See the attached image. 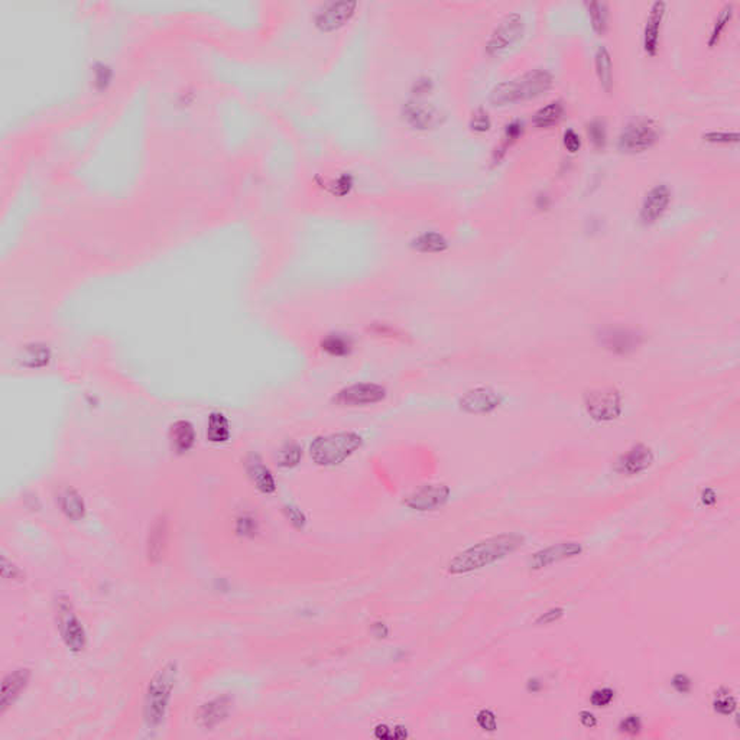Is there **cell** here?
I'll use <instances>...</instances> for the list:
<instances>
[{
    "label": "cell",
    "mask_w": 740,
    "mask_h": 740,
    "mask_svg": "<svg viewBox=\"0 0 740 740\" xmlns=\"http://www.w3.org/2000/svg\"><path fill=\"white\" fill-rule=\"evenodd\" d=\"M524 542L525 538L520 533H501L490 536V538L480 541L456 555L449 563V572L453 576L469 574V572L506 558L508 555L521 548Z\"/></svg>",
    "instance_id": "obj_1"
},
{
    "label": "cell",
    "mask_w": 740,
    "mask_h": 740,
    "mask_svg": "<svg viewBox=\"0 0 740 740\" xmlns=\"http://www.w3.org/2000/svg\"><path fill=\"white\" fill-rule=\"evenodd\" d=\"M177 677V663L170 662L156 671L150 684H147L143 701V721L147 727H158L163 723Z\"/></svg>",
    "instance_id": "obj_2"
},
{
    "label": "cell",
    "mask_w": 740,
    "mask_h": 740,
    "mask_svg": "<svg viewBox=\"0 0 740 740\" xmlns=\"http://www.w3.org/2000/svg\"><path fill=\"white\" fill-rule=\"evenodd\" d=\"M363 446L357 433L344 431L317 437L311 442L309 456L319 466H339Z\"/></svg>",
    "instance_id": "obj_3"
},
{
    "label": "cell",
    "mask_w": 740,
    "mask_h": 740,
    "mask_svg": "<svg viewBox=\"0 0 740 740\" xmlns=\"http://www.w3.org/2000/svg\"><path fill=\"white\" fill-rule=\"evenodd\" d=\"M554 77L547 70H533L512 81L499 84L493 92L492 100L497 104H508L538 97L547 92L552 86Z\"/></svg>",
    "instance_id": "obj_4"
},
{
    "label": "cell",
    "mask_w": 740,
    "mask_h": 740,
    "mask_svg": "<svg viewBox=\"0 0 740 740\" xmlns=\"http://www.w3.org/2000/svg\"><path fill=\"white\" fill-rule=\"evenodd\" d=\"M661 136V126L655 119L636 118L627 122L619 135L618 146L622 152L639 154L652 147Z\"/></svg>",
    "instance_id": "obj_5"
},
{
    "label": "cell",
    "mask_w": 740,
    "mask_h": 740,
    "mask_svg": "<svg viewBox=\"0 0 740 740\" xmlns=\"http://www.w3.org/2000/svg\"><path fill=\"white\" fill-rule=\"evenodd\" d=\"M586 411L587 414L599 421L607 422L613 421L620 415V395L613 387H603V389L591 391L586 396Z\"/></svg>",
    "instance_id": "obj_6"
},
{
    "label": "cell",
    "mask_w": 740,
    "mask_h": 740,
    "mask_svg": "<svg viewBox=\"0 0 740 740\" xmlns=\"http://www.w3.org/2000/svg\"><path fill=\"white\" fill-rule=\"evenodd\" d=\"M386 398V389L378 383H355L343 387L335 396L340 406H366L379 403Z\"/></svg>",
    "instance_id": "obj_7"
},
{
    "label": "cell",
    "mask_w": 740,
    "mask_h": 740,
    "mask_svg": "<svg viewBox=\"0 0 740 740\" xmlns=\"http://www.w3.org/2000/svg\"><path fill=\"white\" fill-rule=\"evenodd\" d=\"M671 204V190L667 184H657L643 197L639 220L645 226L655 225Z\"/></svg>",
    "instance_id": "obj_8"
},
{
    "label": "cell",
    "mask_w": 740,
    "mask_h": 740,
    "mask_svg": "<svg viewBox=\"0 0 740 740\" xmlns=\"http://www.w3.org/2000/svg\"><path fill=\"white\" fill-rule=\"evenodd\" d=\"M58 622L65 645L74 652L83 651L87 641L84 627L74 615L71 603L65 597H60L58 600Z\"/></svg>",
    "instance_id": "obj_9"
},
{
    "label": "cell",
    "mask_w": 740,
    "mask_h": 740,
    "mask_svg": "<svg viewBox=\"0 0 740 740\" xmlns=\"http://www.w3.org/2000/svg\"><path fill=\"white\" fill-rule=\"evenodd\" d=\"M449 497L450 489L446 485H425L406 496L403 505L419 512L435 510L446 505Z\"/></svg>",
    "instance_id": "obj_10"
},
{
    "label": "cell",
    "mask_w": 740,
    "mask_h": 740,
    "mask_svg": "<svg viewBox=\"0 0 740 740\" xmlns=\"http://www.w3.org/2000/svg\"><path fill=\"white\" fill-rule=\"evenodd\" d=\"M600 344L616 355H627L635 351L642 343V335L629 328H607L600 332Z\"/></svg>",
    "instance_id": "obj_11"
},
{
    "label": "cell",
    "mask_w": 740,
    "mask_h": 740,
    "mask_svg": "<svg viewBox=\"0 0 740 740\" xmlns=\"http://www.w3.org/2000/svg\"><path fill=\"white\" fill-rule=\"evenodd\" d=\"M667 15V3L665 2H655L652 3L650 12H648L645 28H643V38L642 45L643 51L650 57H655L659 48V40H661V29Z\"/></svg>",
    "instance_id": "obj_12"
},
{
    "label": "cell",
    "mask_w": 740,
    "mask_h": 740,
    "mask_svg": "<svg viewBox=\"0 0 740 740\" xmlns=\"http://www.w3.org/2000/svg\"><path fill=\"white\" fill-rule=\"evenodd\" d=\"M502 399L490 387H476L460 399V408L469 414H489L494 411Z\"/></svg>",
    "instance_id": "obj_13"
},
{
    "label": "cell",
    "mask_w": 740,
    "mask_h": 740,
    "mask_svg": "<svg viewBox=\"0 0 740 740\" xmlns=\"http://www.w3.org/2000/svg\"><path fill=\"white\" fill-rule=\"evenodd\" d=\"M581 552L583 547L579 542H560L535 552L529 560V565L533 570H541L554 563L577 557Z\"/></svg>",
    "instance_id": "obj_14"
},
{
    "label": "cell",
    "mask_w": 740,
    "mask_h": 740,
    "mask_svg": "<svg viewBox=\"0 0 740 740\" xmlns=\"http://www.w3.org/2000/svg\"><path fill=\"white\" fill-rule=\"evenodd\" d=\"M233 700L229 695L217 697L206 705H202L195 716L197 723L204 729H213L230 716Z\"/></svg>",
    "instance_id": "obj_15"
},
{
    "label": "cell",
    "mask_w": 740,
    "mask_h": 740,
    "mask_svg": "<svg viewBox=\"0 0 740 740\" xmlns=\"http://www.w3.org/2000/svg\"><path fill=\"white\" fill-rule=\"evenodd\" d=\"M654 462V453L650 447L643 446V444H638L634 446L627 453L619 457L616 470L623 474H639L645 472L648 467H651Z\"/></svg>",
    "instance_id": "obj_16"
},
{
    "label": "cell",
    "mask_w": 740,
    "mask_h": 740,
    "mask_svg": "<svg viewBox=\"0 0 740 740\" xmlns=\"http://www.w3.org/2000/svg\"><path fill=\"white\" fill-rule=\"evenodd\" d=\"M31 671L26 668L16 670L8 674L2 682V695H0V714H5L13 702L19 698L22 691L28 687Z\"/></svg>",
    "instance_id": "obj_17"
},
{
    "label": "cell",
    "mask_w": 740,
    "mask_h": 740,
    "mask_svg": "<svg viewBox=\"0 0 740 740\" xmlns=\"http://www.w3.org/2000/svg\"><path fill=\"white\" fill-rule=\"evenodd\" d=\"M168 547V521L165 516H159L154 521L146 540V557L147 561L156 564L163 560L165 551Z\"/></svg>",
    "instance_id": "obj_18"
},
{
    "label": "cell",
    "mask_w": 740,
    "mask_h": 740,
    "mask_svg": "<svg viewBox=\"0 0 740 740\" xmlns=\"http://www.w3.org/2000/svg\"><path fill=\"white\" fill-rule=\"evenodd\" d=\"M522 19L517 15L508 16L502 22V25L496 29L493 33L492 40L489 42V48L492 51H501L508 47H510L520 36L522 35Z\"/></svg>",
    "instance_id": "obj_19"
},
{
    "label": "cell",
    "mask_w": 740,
    "mask_h": 740,
    "mask_svg": "<svg viewBox=\"0 0 740 740\" xmlns=\"http://www.w3.org/2000/svg\"><path fill=\"white\" fill-rule=\"evenodd\" d=\"M246 472L257 490H261L262 493H266V494H271L275 492L276 489L275 477L257 456H250L246 460Z\"/></svg>",
    "instance_id": "obj_20"
},
{
    "label": "cell",
    "mask_w": 740,
    "mask_h": 740,
    "mask_svg": "<svg viewBox=\"0 0 740 740\" xmlns=\"http://www.w3.org/2000/svg\"><path fill=\"white\" fill-rule=\"evenodd\" d=\"M172 450L178 454H184L193 449L195 442V431L191 422L188 421H177L170 433Z\"/></svg>",
    "instance_id": "obj_21"
},
{
    "label": "cell",
    "mask_w": 740,
    "mask_h": 740,
    "mask_svg": "<svg viewBox=\"0 0 740 740\" xmlns=\"http://www.w3.org/2000/svg\"><path fill=\"white\" fill-rule=\"evenodd\" d=\"M565 115V106L561 100H552L533 115V124L540 129H549L557 126Z\"/></svg>",
    "instance_id": "obj_22"
},
{
    "label": "cell",
    "mask_w": 740,
    "mask_h": 740,
    "mask_svg": "<svg viewBox=\"0 0 740 740\" xmlns=\"http://www.w3.org/2000/svg\"><path fill=\"white\" fill-rule=\"evenodd\" d=\"M595 64H596V74H597L600 86L606 91H610L613 86V63H612V55H610L609 49L604 45L597 48L596 55H595Z\"/></svg>",
    "instance_id": "obj_23"
},
{
    "label": "cell",
    "mask_w": 740,
    "mask_h": 740,
    "mask_svg": "<svg viewBox=\"0 0 740 740\" xmlns=\"http://www.w3.org/2000/svg\"><path fill=\"white\" fill-rule=\"evenodd\" d=\"M60 508L68 520L80 521L86 515V505L81 496L74 489H65L60 493Z\"/></svg>",
    "instance_id": "obj_24"
},
{
    "label": "cell",
    "mask_w": 740,
    "mask_h": 740,
    "mask_svg": "<svg viewBox=\"0 0 740 740\" xmlns=\"http://www.w3.org/2000/svg\"><path fill=\"white\" fill-rule=\"evenodd\" d=\"M733 16H734V3H726L723 8L720 9V12H718V15L716 17V21L713 24V28H711L710 36H709V41H707L710 48H714L720 42L721 36H723L725 31L727 29L729 24L732 22Z\"/></svg>",
    "instance_id": "obj_25"
},
{
    "label": "cell",
    "mask_w": 740,
    "mask_h": 740,
    "mask_svg": "<svg viewBox=\"0 0 740 740\" xmlns=\"http://www.w3.org/2000/svg\"><path fill=\"white\" fill-rule=\"evenodd\" d=\"M586 8L591 28L597 35L603 36L609 29V5L606 2H587Z\"/></svg>",
    "instance_id": "obj_26"
},
{
    "label": "cell",
    "mask_w": 740,
    "mask_h": 740,
    "mask_svg": "<svg viewBox=\"0 0 740 740\" xmlns=\"http://www.w3.org/2000/svg\"><path fill=\"white\" fill-rule=\"evenodd\" d=\"M207 438L211 442H226L230 438L229 421L221 412H213L209 417Z\"/></svg>",
    "instance_id": "obj_27"
},
{
    "label": "cell",
    "mask_w": 740,
    "mask_h": 740,
    "mask_svg": "<svg viewBox=\"0 0 740 740\" xmlns=\"http://www.w3.org/2000/svg\"><path fill=\"white\" fill-rule=\"evenodd\" d=\"M414 248L418 252H424V253L442 252L447 249V240L444 239V236L440 233H434V232L424 233L415 239Z\"/></svg>",
    "instance_id": "obj_28"
},
{
    "label": "cell",
    "mask_w": 740,
    "mask_h": 740,
    "mask_svg": "<svg viewBox=\"0 0 740 740\" xmlns=\"http://www.w3.org/2000/svg\"><path fill=\"white\" fill-rule=\"evenodd\" d=\"M321 348L328 356L343 357L350 355L353 344H351V340L347 337H343L340 335H331L321 341Z\"/></svg>",
    "instance_id": "obj_29"
},
{
    "label": "cell",
    "mask_w": 740,
    "mask_h": 740,
    "mask_svg": "<svg viewBox=\"0 0 740 740\" xmlns=\"http://www.w3.org/2000/svg\"><path fill=\"white\" fill-rule=\"evenodd\" d=\"M49 359H51V353L47 347L40 346V344H33L24 351L22 364L28 367H42L48 364Z\"/></svg>",
    "instance_id": "obj_30"
},
{
    "label": "cell",
    "mask_w": 740,
    "mask_h": 740,
    "mask_svg": "<svg viewBox=\"0 0 740 740\" xmlns=\"http://www.w3.org/2000/svg\"><path fill=\"white\" fill-rule=\"evenodd\" d=\"M303 457V450L295 442H287L281 449L280 454H278V465L285 469H291L298 466V462Z\"/></svg>",
    "instance_id": "obj_31"
},
{
    "label": "cell",
    "mask_w": 740,
    "mask_h": 740,
    "mask_svg": "<svg viewBox=\"0 0 740 740\" xmlns=\"http://www.w3.org/2000/svg\"><path fill=\"white\" fill-rule=\"evenodd\" d=\"M586 131H587V136L591 145H593L596 150H604L606 142H607V131H606L604 120L602 119L591 120L587 124Z\"/></svg>",
    "instance_id": "obj_32"
},
{
    "label": "cell",
    "mask_w": 740,
    "mask_h": 740,
    "mask_svg": "<svg viewBox=\"0 0 740 740\" xmlns=\"http://www.w3.org/2000/svg\"><path fill=\"white\" fill-rule=\"evenodd\" d=\"M713 709L718 714L730 716L737 709V701H736V698L733 695H730V693L727 690L721 689V690H718L716 693V698L713 701Z\"/></svg>",
    "instance_id": "obj_33"
},
{
    "label": "cell",
    "mask_w": 740,
    "mask_h": 740,
    "mask_svg": "<svg viewBox=\"0 0 740 740\" xmlns=\"http://www.w3.org/2000/svg\"><path fill=\"white\" fill-rule=\"evenodd\" d=\"M92 74H95L92 83L100 90H106L107 86L112 83V68L106 64H97L92 70Z\"/></svg>",
    "instance_id": "obj_34"
},
{
    "label": "cell",
    "mask_w": 740,
    "mask_h": 740,
    "mask_svg": "<svg viewBox=\"0 0 740 740\" xmlns=\"http://www.w3.org/2000/svg\"><path fill=\"white\" fill-rule=\"evenodd\" d=\"M476 721H477V726L485 732H494L497 729V718L492 710H488V709L480 710L476 716Z\"/></svg>",
    "instance_id": "obj_35"
},
{
    "label": "cell",
    "mask_w": 740,
    "mask_h": 740,
    "mask_svg": "<svg viewBox=\"0 0 740 740\" xmlns=\"http://www.w3.org/2000/svg\"><path fill=\"white\" fill-rule=\"evenodd\" d=\"M615 698V691L612 689H599V690H595L593 693H591L590 695V702L595 707H606L609 706L610 702L613 701Z\"/></svg>",
    "instance_id": "obj_36"
},
{
    "label": "cell",
    "mask_w": 740,
    "mask_h": 740,
    "mask_svg": "<svg viewBox=\"0 0 740 740\" xmlns=\"http://www.w3.org/2000/svg\"><path fill=\"white\" fill-rule=\"evenodd\" d=\"M563 145L570 154H577L581 150V136L574 131V129H567L563 135Z\"/></svg>",
    "instance_id": "obj_37"
},
{
    "label": "cell",
    "mask_w": 740,
    "mask_h": 740,
    "mask_svg": "<svg viewBox=\"0 0 740 740\" xmlns=\"http://www.w3.org/2000/svg\"><path fill=\"white\" fill-rule=\"evenodd\" d=\"M619 730L622 733H626V734H631V736H636L641 733L642 730V721H641V717L639 716H635V714H631L625 717L620 725H619Z\"/></svg>",
    "instance_id": "obj_38"
},
{
    "label": "cell",
    "mask_w": 740,
    "mask_h": 740,
    "mask_svg": "<svg viewBox=\"0 0 740 740\" xmlns=\"http://www.w3.org/2000/svg\"><path fill=\"white\" fill-rule=\"evenodd\" d=\"M702 139L710 143H737L739 142V134L737 132H709L702 135Z\"/></svg>",
    "instance_id": "obj_39"
},
{
    "label": "cell",
    "mask_w": 740,
    "mask_h": 740,
    "mask_svg": "<svg viewBox=\"0 0 740 740\" xmlns=\"http://www.w3.org/2000/svg\"><path fill=\"white\" fill-rule=\"evenodd\" d=\"M2 577L10 581H15V580L21 581L24 579V572L21 571L19 567H16L6 557H2Z\"/></svg>",
    "instance_id": "obj_40"
},
{
    "label": "cell",
    "mask_w": 740,
    "mask_h": 740,
    "mask_svg": "<svg viewBox=\"0 0 740 740\" xmlns=\"http://www.w3.org/2000/svg\"><path fill=\"white\" fill-rule=\"evenodd\" d=\"M284 512H285L287 520H288L295 528L303 529V528L305 526V524H307V517H305V515H304L298 508H295V506H291V505H289V506H285V508H284Z\"/></svg>",
    "instance_id": "obj_41"
},
{
    "label": "cell",
    "mask_w": 740,
    "mask_h": 740,
    "mask_svg": "<svg viewBox=\"0 0 740 740\" xmlns=\"http://www.w3.org/2000/svg\"><path fill=\"white\" fill-rule=\"evenodd\" d=\"M673 689L679 694H687L693 689V681L686 674H677L671 681Z\"/></svg>",
    "instance_id": "obj_42"
},
{
    "label": "cell",
    "mask_w": 740,
    "mask_h": 740,
    "mask_svg": "<svg viewBox=\"0 0 740 740\" xmlns=\"http://www.w3.org/2000/svg\"><path fill=\"white\" fill-rule=\"evenodd\" d=\"M563 616H564V609L563 607H554V609H549L548 612L542 613L538 619H536V625H549V623L560 620Z\"/></svg>",
    "instance_id": "obj_43"
},
{
    "label": "cell",
    "mask_w": 740,
    "mask_h": 740,
    "mask_svg": "<svg viewBox=\"0 0 740 740\" xmlns=\"http://www.w3.org/2000/svg\"><path fill=\"white\" fill-rule=\"evenodd\" d=\"M375 736L378 739H401V737H406V732L403 730V727H398L392 730L387 726H378Z\"/></svg>",
    "instance_id": "obj_44"
},
{
    "label": "cell",
    "mask_w": 740,
    "mask_h": 740,
    "mask_svg": "<svg viewBox=\"0 0 740 740\" xmlns=\"http://www.w3.org/2000/svg\"><path fill=\"white\" fill-rule=\"evenodd\" d=\"M237 532L242 535H253L256 532V522L249 516L240 517L237 522Z\"/></svg>",
    "instance_id": "obj_45"
},
{
    "label": "cell",
    "mask_w": 740,
    "mask_h": 740,
    "mask_svg": "<svg viewBox=\"0 0 740 740\" xmlns=\"http://www.w3.org/2000/svg\"><path fill=\"white\" fill-rule=\"evenodd\" d=\"M474 131H478V132H485L489 129L490 126V120L488 118V113H483V112H478L474 115L473 118V123H472Z\"/></svg>",
    "instance_id": "obj_46"
},
{
    "label": "cell",
    "mask_w": 740,
    "mask_h": 740,
    "mask_svg": "<svg viewBox=\"0 0 740 740\" xmlns=\"http://www.w3.org/2000/svg\"><path fill=\"white\" fill-rule=\"evenodd\" d=\"M580 721H581V725H583L584 727H587V729H593V727L597 726V718H596V716H595L593 713L587 711V710H583V711L580 713Z\"/></svg>",
    "instance_id": "obj_47"
},
{
    "label": "cell",
    "mask_w": 740,
    "mask_h": 740,
    "mask_svg": "<svg viewBox=\"0 0 740 740\" xmlns=\"http://www.w3.org/2000/svg\"><path fill=\"white\" fill-rule=\"evenodd\" d=\"M372 632H373V635H375L376 638H386L387 634H389V629H387V626H386L385 623L378 622V623L373 625Z\"/></svg>",
    "instance_id": "obj_48"
},
{
    "label": "cell",
    "mask_w": 740,
    "mask_h": 740,
    "mask_svg": "<svg viewBox=\"0 0 740 740\" xmlns=\"http://www.w3.org/2000/svg\"><path fill=\"white\" fill-rule=\"evenodd\" d=\"M541 689H542V684H541L540 679L532 678V679L528 681V691H531V693H540Z\"/></svg>",
    "instance_id": "obj_49"
}]
</instances>
